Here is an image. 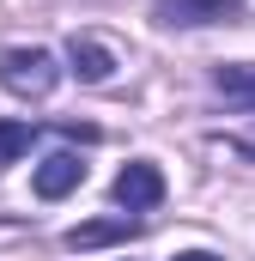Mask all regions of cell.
Segmentation results:
<instances>
[{
	"instance_id": "cell-4",
	"label": "cell",
	"mask_w": 255,
	"mask_h": 261,
	"mask_svg": "<svg viewBox=\"0 0 255 261\" xmlns=\"http://www.w3.org/2000/svg\"><path fill=\"white\" fill-rule=\"evenodd\" d=\"M85 182V164H79V152H49L43 164H37V176H31V189L43 200H61V195H73Z\"/></svg>"
},
{
	"instance_id": "cell-3",
	"label": "cell",
	"mask_w": 255,
	"mask_h": 261,
	"mask_svg": "<svg viewBox=\"0 0 255 261\" xmlns=\"http://www.w3.org/2000/svg\"><path fill=\"white\" fill-rule=\"evenodd\" d=\"M110 195H116V206H128V213H152V206L164 200V170H158L152 158H134V164L116 170Z\"/></svg>"
},
{
	"instance_id": "cell-2",
	"label": "cell",
	"mask_w": 255,
	"mask_h": 261,
	"mask_svg": "<svg viewBox=\"0 0 255 261\" xmlns=\"http://www.w3.org/2000/svg\"><path fill=\"white\" fill-rule=\"evenodd\" d=\"M243 0H152V18L164 31H200V24H231Z\"/></svg>"
},
{
	"instance_id": "cell-1",
	"label": "cell",
	"mask_w": 255,
	"mask_h": 261,
	"mask_svg": "<svg viewBox=\"0 0 255 261\" xmlns=\"http://www.w3.org/2000/svg\"><path fill=\"white\" fill-rule=\"evenodd\" d=\"M0 85L24 103H43L55 85H61V61L49 49H6L0 55Z\"/></svg>"
},
{
	"instance_id": "cell-8",
	"label": "cell",
	"mask_w": 255,
	"mask_h": 261,
	"mask_svg": "<svg viewBox=\"0 0 255 261\" xmlns=\"http://www.w3.org/2000/svg\"><path fill=\"white\" fill-rule=\"evenodd\" d=\"M37 122H0V164H18L31 146H37Z\"/></svg>"
},
{
	"instance_id": "cell-7",
	"label": "cell",
	"mask_w": 255,
	"mask_h": 261,
	"mask_svg": "<svg viewBox=\"0 0 255 261\" xmlns=\"http://www.w3.org/2000/svg\"><path fill=\"white\" fill-rule=\"evenodd\" d=\"M67 61H73V73H79L85 85H104V79L116 73V55H110L97 37H73V43H67Z\"/></svg>"
},
{
	"instance_id": "cell-9",
	"label": "cell",
	"mask_w": 255,
	"mask_h": 261,
	"mask_svg": "<svg viewBox=\"0 0 255 261\" xmlns=\"http://www.w3.org/2000/svg\"><path fill=\"white\" fill-rule=\"evenodd\" d=\"M176 261H225V255H213V249H183Z\"/></svg>"
},
{
	"instance_id": "cell-6",
	"label": "cell",
	"mask_w": 255,
	"mask_h": 261,
	"mask_svg": "<svg viewBox=\"0 0 255 261\" xmlns=\"http://www.w3.org/2000/svg\"><path fill=\"white\" fill-rule=\"evenodd\" d=\"M213 91L237 110H255V61H219L213 67Z\"/></svg>"
},
{
	"instance_id": "cell-5",
	"label": "cell",
	"mask_w": 255,
	"mask_h": 261,
	"mask_svg": "<svg viewBox=\"0 0 255 261\" xmlns=\"http://www.w3.org/2000/svg\"><path fill=\"white\" fill-rule=\"evenodd\" d=\"M128 237H140V219L116 213V219H85V225H73L61 243L67 249H104V243H128Z\"/></svg>"
}]
</instances>
